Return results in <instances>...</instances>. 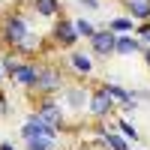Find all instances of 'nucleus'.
Returning <instances> with one entry per match:
<instances>
[{"label":"nucleus","mask_w":150,"mask_h":150,"mask_svg":"<svg viewBox=\"0 0 150 150\" xmlns=\"http://www.w3.org/2000/svg\"><path fill=\"white\" fill-rule=\"evenodd\" d=\"M30 33H33V30H30V15H27V9H9V12L0 15V42H3L9 51H15Z\"/></svg>","instance_id":"f257e3e1"},{"label":"nucleus","mask_w":150,"mask_h":150,"mask_svg":"<svg viewBox=\"0 0 150 150\" xmlns=\"http://www.w3.org/2000/svg\"><path fill=\"white\" fill-rule=\"evenodd\" d=\"M63 72H66V69H63V60H60V63H51V60H42V63H39V78H36V87H33L36 99L60 96V90H63V87L69 84Z\"/></svg>","instance_id":"f03ea898"},{"label":"nucleus","mask_w":150,"mask_h":150,"mask_svg":"<svg viewBox=\"0 0 150 150\" xmlns=\"http://www.w3.org/2000/svg\"><path fill=\"white\" fill-rule=\"evenodd\" d=\"M78 42H81V36H78V30H75V21L60 15L54 21V27H51V45L60 48V51H63V48H66V51H75Z\"/></svg>","instance_id":"7ed1b4c3"},{"label":"nucleus","mask_w":150,"mask_h":150,"mask_svg":"<svg viewBox=\"0 0 150 150\" xmlns=\"http://www.w3.org/2000/svg\"><path fill=\"white\" fill-rule=\"evenodd\" d=\"M57 99H60V105H63V111H69V114H84L87 105H90V90H87L84 84H66Z\"/></svg>","instance_id":"20e7f679"},{"label":"nucleus","mask_w":150,"mask_h":150,"mask_svg":"<svg viewBox=\"0 0 150 150\" xmlns=\"http://www.w3.org/2000/svg\"><path fill=\"white\" fill-rule=\"evenodd\" d=\"M33 138H60V129H54V126H48V123L36 114V111H30L27 114V120L21 123V141L27 144V141H33Z\"/></svg>","instance_id":"39448f33"},{"label":"nucleus","mask_w":150,"mask_h":150,"mask_svg":"<svg viewBox=\"0 0 150 150\" xmlns=\"http://www.w3.org/2000/svg\"><path fill=\"white\" fill-rule=\"evenodd\" d=\"M36 114H39L48 126H54V129H63L66 126V111H63V105H60L57 96L36 99Z\"/></svg>","instance_id":"423d86ee"},{"label":"nucleus","mask_w":150,"mask_h":150,"mask_svg":"<svg viewBox=\"0 0 150 150\" xmlns=\"http://www.w3.org/2000/svg\"><path fill=\"white\" fill-rule=\"evenodd\" d=\"M87 45H90V54H93V57L108 60V57H114V54H117V33H111L108 27H99L96 36H93Z\"/></svg>","instance_id":"0eeeda50"},{"label":"nucleus","mask_w":150,"mask_h":150,"mask_svg":"<svg viewBox=\"0 0 150 150\" xmlns=\"http://www.w3.org/2000/svg\"><path fill=\"white\" fill-rule=\"evenodd\" d=\"M114 108H117V102L102 90V87L90 90V105H87V114H90L93 120H108L111 114H114Z\"/></svg>","instance_id":"6e6552de"},{"label":"nucleus","mask_w":150,"mask_h":150,"mask_svg":"<svg viewBox=\"0 0 150 150\" xmlns=\"http://www.w3.org/2000/svg\"><path fill=\"white\" fill-rule=\"evenodd\" d=\"M93 54L84 51V48H75V51H69V57L63 60V69L78 75V78H87V75H93Z\"/></svg>","instance_id":"1a4fd4ad"},{"label":"nucleus","mask_w":150,"mask_h":150,"mask_svg":"<svg viewBox=\"0 0 150 150\" xmlns=\"http://www.w3.org/2000/svg\"><path fill=\"white\" fill-rule=\"evenodd\" d=\"M36 78H39V63H36V60H24V63L15 69V75H12V84L24 87V90H33Z\"/></svg>","instance_id":"9d476101"},{"label":"nucleus","mask_w":150,"mask_h":150,"mask_svg":"<svg viewBox=\"0 0 150 150\" xmlns=\"http://www.w3.org/2000/svg\"><path fill=\"white\" fill-rule=\"evenodd\" d=\"M27 3H30V12H36V15L45 18V21H57L60 12H63L60 0H27Z\"/></svg>","instance_id":"9b49d317"},{"label":"nucleus","mask_w":150,"mask_h":150,"mask_svg":"<svg viewBox=\"0 0 150 150\" xmlns=\"http://www.w3.org/2000/svg\"><path fill=\"white\" fill-rule=\"evenodd\" d=\"M132 54H144V42L135 33L117 36V57H132Z\"/></svg>","instance_id":"f8f14e48"},{"label":"nucleus","mask_w":150,"mask_h":150,"mask_svg":"<svg viewBox=\"0 0 150 150\" xmlns=\"http://www.w3.org/2000/svg\"><path fill=\"white\" fill-rule=\"evenodd\" d=\"M42 48H45L42 33H30L27 39H24V42L15 48V54H18V57H24V60H30V57H36V54H42Z\"/></svg>","instance_id":"ddd939ff"},{"label":"nucleus","mask_w":150,"mask_h":150,"mask_svg":"<svg viewBox=\"0 0 150 150\" xmlns=\"http://www.w3.org/2000/svg\"><path fill=\"white\" fill-rule=\"evenodd\" d=\"M99 138H102V147H105V150H132V144L123 138L117 129L102 126V129H99Z\"/></svg>","instance_id":"4468645a"},{"label":"nucleus","mask_w":150,"mask_h":150,"mask_svg":"<svg viewBox=\"0 0 150 150\" xmlns=\"http://www.w3.org/2000/svg\"><path fill=\"white\" fill-rule=\"evenodd\" d=\"M102 90H105V93L117 102V108H126V105L132 102V90H126V87H123V84H117L114 78H111V81H105V84H102Z\"/></svg>","instance_id":"2eb2a0df"},{"label":"nucleus","mask_w":150,"mask_h":150,"mask_svg":"<svg viewBox=\"0 0 150 150\" xmlns=\"http://www.w3.org/2000/svg\"><path fill=\"white\" fill-rule=\"evenodd\" d=\"M123 6H126L129 18H132L135 24L150 21V0H129V3H123Z\"/></svg>","instance_id":"dca6fc26"},{"label":"nucleus","mask_w":150,"mask_h":150,"mask_svg":"<svg viewBox=\"0 0 150 150\" xmlns=\"http://www.w3.org/2000/svg\"><path fill=\"white\" fill-rule=\"evenodd\" d=\"M105 27H108L111 33H117V36H126V33H135V21H132L129 15H117V18H108Z\"/></svg>","instance_id":"f3484780"},{"label":"nucleus","mask_w":150,"mask_h":150,"mask_svg":"<svg viewBox=\"0 0 150 150\" xmlns=\"http://www.w3.org/2000/svg\"><path fill=\"white\" fill-rule=\"evenodd\" d=\"M24 63V57H18L15 51H6L3 57H0V66H3V75L6 78H12V75H15V69Z\"/></svg>","instance_id":"a211bd4d"},{"label":"nucleus","mask_w":150,"mask_h":150,"mask_svg":"<svg viewBox=\"0 0 150 150\" xmlns=\"http://www.w3.org/2000/svg\"><path fill=\"white\" fill-rule=\"evenodd\" d=\"M114 126H117V132H120L129 144H132V141H138V129H135V123H129L126 117H117V120H114Z\"/></svg>","instance_id":"6ab92c4d"},{"label":"nucleus","mask_w":150,"mask_h":150,"mask_svg":"<svg viewBox=\"0 0 150 150\" xmlns=\"http://www.w3.org/2000/svg\"><path fill=\"white\" fill-rule=\"evenodd\" d=\"M75 30H78V36H81V39H87V42H90L93 39V36H96V24L90 21V18H75Z\"/></svg>","instance_id":"aec40b11"},{"label":"nucleus","mask_w":150,"mask_h":150,"mask_svg":"<svg viewBox=\"0 0 150 150\" xmlns=\"http://www.w3.org/2000/svg\"><path fill=\"white\" fill-rule=\"evenodd\" d=\"M27 150H57V141L54 138H33V141H27L24 144Z\"/></svg>","instance_id":"412c9836"},{"label":"nucleus","mask_w":150,"mask_h":150,"mask_svg":"<svg viewBox=\"0 0 150 150\" xmlns=\"http://www.w3.org/2000/svg\"><path fill=\"white\" fill-rule=\"evenodd\" d=\"M132 99L135 102H150V90L147 87H138V90H132Z\"/></svg>","instance_id":"4be33fe9"},{"label":"nucleus","mask_w":150,"mask_h":150,"mask_svg":"<svg viewBox=\"0 0 150 150\" xmlns=\"http://www.w3.org/2000/svg\"><path fill=\"white\" fill-rule=\"evenodd\" d=\"M135 36H138V39L150 36V21H144V24H135Z\"/></svg>","instance_id":"5701e85b"},{"label":"nucleus","mask_w":150,"mask_h":150,"mask_svg":"<svg viewBox=\"0 0 150 150\" xmlns=\"http://www.w3.org/2000/svg\"><path fill=\"white\" fill-rule=\"evenodd\" d=\"M0 117H9V99L3 90H0Z\"/></svg>","instance_id":"b1692460"},{"label":"nucleus","mask_w":150,"mask_h":150,"mask_svg":"<svg viewBox=\"0 0 150 150\" xmlns=\"http://www.w3.org/2000/svg\"><path fill=\"white\" fill-rule=\"evenodd\" d=\"M78 6L87 9V12H96V9H99V0H78Z\"/></svg>","instance_id":"393cba45"},{"label":"nucleus","mask_w":150,"mask_h":150,"mask_svg":"<svg viewBox=\"0 0 150 150\" xmlns=\"http://www.w3.org/2000/svg\"><path fill=\"white\" fill-rule=\"evenodd\" d=\"M0 150H15V144L12 141H0Z\"/></svg>","instance_id":"a878e982"},{"label":"nucleus","mask_w":150,"mask_h":150,"mask_svg":"<svg viewBox=\"0 0 150 150\" xmlns=\"http://www.w3.org/2000/svg\"><path fill=\"white\" fill-rule=\"evenodd\" d=\"M144 63H147V69H150V48H144Z\"/></svg>","instance_id":"bb28decb"},{"label":"nucleus","mask_w":150,"mask_h":150,"mask_svg":"<svg viewBox=\"0 0 150 150\" xmlns=\"http://www.w3.org/2000/svg\"><path fill=\"white\" fill-rule=\"evenodd\" d=\"M141 42H144V48H150V36H144V39H141Z\"/></svg>","instance_id":"cd10ccee"},{"label":"nucleus","mask_w":150,"mask_h":150,"mask_svg":"<svg viewBox=\"0 0 150 150\" xmlns=\"http://www.w3.org/2000/svg\"><path fill=\"white\" fill-rule=\"evenodd\" d=\"M0 81H3V66H0Z\"/></svg>","instance_id":"c85d7f7f"},{"label":"nucleus","mask_w":150,"mask_h":150,"mask_svg":"<svg viewBox=\"0 0 150 150\" xmlns=\"http://www.w3.org/2000/svg\"><path fill=\"white\" fill-rule=\"evenodd\" d=\"M123 3H129V0H123Z\"/></svg>","instance_id":"c756f323"}]
</instances>
